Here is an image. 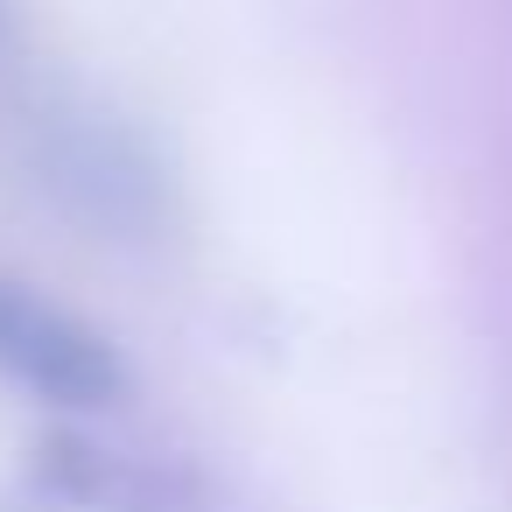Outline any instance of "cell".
Here are the masks:
<instances>
[{"label": "cell", "mask_w": 512, "mask_h": 512, "mask_svg": "<svg viewBox=\"0 0 512 512\" xmlns=\"http://www.w3.org/2000/svg\"><path fill=\"white\" fill-rule=\"evenodd\" d=\"M0 379L29 386L36 400H64V407H113L127 393L120 351L85 316H71L64 302L8 274H0Z\"/></svg>", "instance_id": "6da1fadb"}]
</instances>
